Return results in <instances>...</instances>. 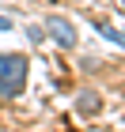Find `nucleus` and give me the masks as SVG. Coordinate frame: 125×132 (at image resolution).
Instances as JSON below:
<instances>
[{
	"mask_svg": "<svg viewBox=\"0 0 125 132\" xmlns=\"http://www.w3.org/2000/svg\"><path fill=\"white\" fill-rule=\"evenodd\" d=\"M27 87V57L23 53H0V94L15 98Z\"/></svg>",
	"mask_w": 125,
	"mask_h": 132,
	"instance_id": "nucleus-1",
	"label": "nucleus"
},
{
	"mask_svg": "<svg viewBox=\"0 0 125 132\" xmlns=\"http://www.w3.org/2000/svg\"><path fill=\"white\" fill-rule=\"evenodd\" d=\"M46 27V38H53L61 49H72L76 42H80V34H76V27H72V19H64V15H49V19L42 23Z\"/></svg>",
	"mask_w": 125,
	"mask_h": 132,
	"instance_id": "nucleus-2",
	"label": "nucleus"
},
{
	"mask_svg": "<svg viewBox=\"0 0 125 132\" xmlns=\"http://www.w3.org/2000/svg\"><path fill=\"white\" fill-rule=\"evenodd\" d=\"M99 106H102V98H99L95 91H80L76 94V113H80V117H95Z\"/></svg>",
	"mask_w": 125,
	"mask_h": 132,
	"instance_id": "nucleus-3",
	"label": "nucleus"
},
{
	"mask_svg": "<svg viewBox=\"0 0 125 132\" xmlns=\"http://www.w3.org/2000/svg\"><path fill=\"white\" fill-rule=\"evenodd\" d=\"M95 30L102 34L106 42H114V45H121V49H125V34H121V30H114L110 23H95Z\"/></svg>",
	"mask_w": 125,
	"mask_h": 132,
	"instance_id": "nucleus-4",
	"label": "nucleus"
},
{
	"mask_svg": "<svg viewBox=\"0 0 125 132\" xmlns=\"http://www.w3.org/2000/svg\"><path fill=\"white\" fill-rule=\"evenodd\" d=\"M27 38L38 45V42H46V27H27Z\"/></svg>",
	"mask_w": 125,
	"mask_h": 132,
	"instance_id": "nucleus-5",
	"label": "nucleus"
},
{
	"mask_svg": "<svg viewBox=\"0 0 125 132\" xmlns=\"http://www.w3.org/2000/svg\"><path fill=\"white\" fill-rule=\"evenodd\" d=\"M8 27H11V19H8V15H0V30H8Z\"/></svg>",
	"mask_w": 125,
	"mask_h": 132,
	"instance_id": "nucleus-6",
	"label": "nucleus"
}]
</instances>
